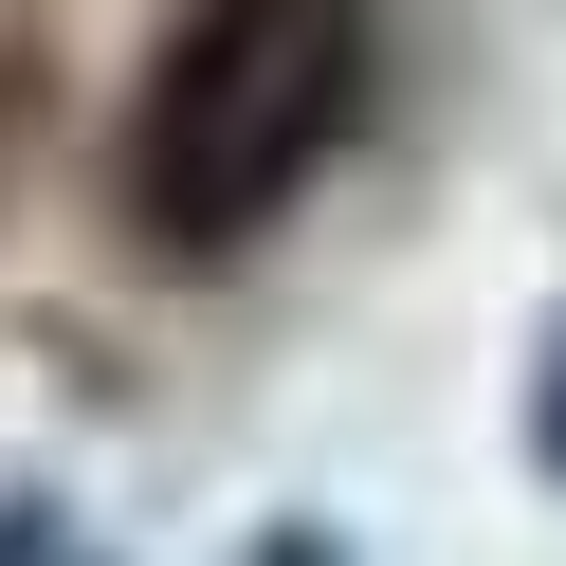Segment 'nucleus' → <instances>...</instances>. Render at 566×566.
<instances>
[{
	"instance_id": "1",
	"label": "nucleus",
	"mask_w": 566,
	"mask_h": 566,
	"mask_svg": "<svg viewBox=\"0 0 566 566\" xmlns=\"http://www.w3.org/2000/svg\"><path fill=\"white\" fill-rule=\"evenodd\" d=\"M384 19L366 0H184L128 92V220L165 256H238L366 111Z\"/></svg>"
},
{
	"instance_id": "2",
	"label": "nucleus",
	"mask_w": 566,
	"mask_h": 566,
	"mask_svg": "<svg viewBox=\"0 0 566 566\" xmlns=\"http://www.w3.org/2000/svg\"><path fill=\"white\" fill-rule=\"evenodd\" d=\"M548 457H566V384H548Z\"/></svg>"
}]
</instances>
